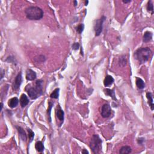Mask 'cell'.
<instances>
[{
    "label": "cell",
    "instance_id": "obj_1",
    "mask_svg": "<svg viewBox=\"0 0 154 154\" xmlns=\"http://www.w3.org/2000/svg\"><path fill=\"white\" fill-rule=\"evenodd\" d=\"M26 18L31 21L41 20L43 17V11L37 6H30L25 10Z\"/></svg>",
    "mask_w": 154,
    "mask_h": 154
},
{
    "label": "cell",
    "instance_id": "obj_2",
    "mask_svg": "<svg viewBox=\"0 0 154 154\" xmlns=\"http://www.w3.org/2000/svg\"><path fill=\"white\" fill-rule=\"evenodd\" d=\"M152 53V52L149 48H140L135 51L134 57L135 59L143 64L149 60Z\"/></svg>",
    "mask_w": 154,
    "mask_h": 154
},
{
    "label": "cell",
    "instance_id": "obj_3",
    "mask_svg": "<svg viewBox=\"0 0 154 154\" xmlns=\"http://www.w3.org/2000/svg\"><path fill=\"white\" fill-rule=\"evenodd\" d=\"M43 83V81L42 79H38L36 81L35 87H30L27 90L28 96L31 99H36L42 95Z\"/></svg>",
    "mask_w": 154,
    "mask_h": 154
},
{
    "label": "cell",
    "instance_id": "obj_4",
    "mask_svg": "<svg viewBox=\"0 0 154 154\" xmlns=\"http://www.w3.org/2000/svg\"><path fill=\"white\" fill-rule=\"evenodd\" d=\"M102 140L101 139L98 135L94 134L92 136V140L90 143V147L93 153L95 154L99 153L102 149Z\"/></svg>",
    "mask_w": 154,
    "mask_h": 154
},
{
    "label": "cell",
    "instance_id": "obj_5",
    "mask_svg": "<svg viewBox=\"0 0 154 154\" xmlns=\"http://www.w3.org/2000/svg\"><path fill=\"white\" fill-rule=\"evenodd\" d=\"M106 19L105 16H102L99 19H97L95 22L94 25V30L95 31V36H99L101 34L103 29V24Z\"/></svg>",
    "mask_w": 154,
    "mask_h": 154
},
{
    "label": "cell",
    "instance_id": "obj_6",
    "mask_svg": "<svg viewBox=\"0 0 154 154\" xmlns=\"http://www.w3.org/2000/svg\"><path fill=\"white\" fill-rule=\"evenodd\" d=\"M111 108L108 104H105L102 105L101 108V116L104 118H108L111 114Z\"/></svg>",
    "mask_w": 154,
    "mask_h": 154
},
{
    "label": "cell",
    "instance_id": "obj_7",
    "mask_svg": "<svg viewBox=\"0 0 154 154\" xmlns=\"http://www.w3.org/2000/svg\"><path fill=\"white\" fill-rule=\"evenodd\" d=\"M22 82V76L21 72H20L18 74V75L16 76L15 78L14 83L13 84V90H18L19 89L21 85Z\"/></svg>",
    "mask_w": 154,
    "mask_h": 154
},
{
    "label": "cell",
    "instance_id": "obj_8",
    "mask_svg": "<svg viewBox=\"0 0 154 154\" xmlns=\"http://www.w3.org/2000/svg\"><path fill=\"white\" fill-rule=\"evenodd\" d=\"M26 79L28 81H33L36 79L37 75L36 72L31 69H28L26 71Z\"/></svg>",
    "mask_w": 154,
    "mask_h": 154
},
{
    "label": "cell",
    "instance_id": "obj_9",
    "mask_svg": "<svg viewBox=\"0 0 154 154\" xmlns=\"http://www.w3.org/2000/svg\"><path fill=\"white\" fill-rule=\"evenodd\" d=\"M16 128H17V130H18L19 134V137L23 142H26V139H27V137H26V134L23 128L21 126H16Z\"/></svg>",
    "mask_w": 154,
    "mask_h": 154
},
{
    "label": "cell",
    "instance_id": "obj_10",
    "mask_svg": "<svg viewBox=\"0 0 154 154\" xmlns=\"http://www.w3.org/2000/svg\"><path fill=\"white\" fill-rule=\"evenodd\" d=\"M56 116L58 120L61 122V123H62L64 121V113L60 107H57L56 110Z\"/></svg>",
    "mask_w": 154,
    "mask_h": 154
},
{
    "label": "cell",
    "instance_id": "obj_11",
    "mask_svg": "<svg viewBox=\"0 0 154 154\" xmlns=\"http://www.w3.org/2000/svg\"><path fill=\"white\" fill-rule=\"evenodd\" d=\"M20 104L22 108L25 107L26 105L29 103V99H28V97L26 96V95L22 94L20 98Z\"/></svg>",
    "mask_w": 154,
    "mask_h": 154
},
{
    "label": "cell",
    "instance_id": "obj_12",
    "mask_svg": "<svg viewBox=\"0 0 154 154\" xmlns=\"http://www.w3.org/2000/svg\"><path fill=\"white\" fill-rule=\"evenodd\" d=\"M19 104V99L18 98L16 97H15V98H12L10 99L8 101V105L11 108H14L17 105H18Z\"/></svg>",
    "mask_w": 154,
    "mask_h": 154
},
{
    "label": "cell",
    "instance_id": "obj_13",
    "mask_svg": "<svg viewBox=\"0 0 154 154\" xmlns=\"http://www.w3.org/2000/svg\"><path fill=\"white\" fill-rule=\"evenodd\" d=\"M152 39V33L150 31H146L144 34L143 41L144 43H148Z\"/></svg>",
    "mask_w": 154,
    "mask_h": 154
},
{
    "label": "cell",
    "instance_id": "obj_14",
    "mask_svg": "<svg viewBox=\"0 0 154 154\" xmlns=\"http://www.w3.org/2000/svg\"><path fill=\"white\" fill-rule=\"evenodd\" d=\"M114 82V78L111 75H107L105 78V79L104 81V84L105 87L110 86L112 85V84Z\"/></svg>",
    "mask_w": 154,
    "mask_h": 154
},
{
    "label": "cell",
    "instance_id": "obj_15",
    "mask_svg": "<svg viewBox=\"0 0 154 154\" xmlns=\"http://www.w3.org/2000/svg\"><path fill=\"white\" fill-rule=\"evenodd\" d=\"M146 97H147L148 99V104L150 107H151V109L152 110H153L154 109V105H153V96L151 92H148L146 93Z\"/></svg>",
    "mask_w": 154,
    "mask_h": 154
},
{
    "label": "cell",
    "instance_id": "obj_16",
    "mask_svg": "<svg viewBox=\"0 0 154 154\" xmlns=\"http://www.w3.org/2000/svg\"><path fill=\"white\" fill-rule=\"evenodd\" d=\"M131 152H132V149H131V148L130 146H122L120 148L119 151V153L120 154H127V153H130Z\"/></svg>",
    "mask_w": 154,
    "mask_h": 154
},
{
    "label": "cell",
    "instance_id": "obj_17",
    "mask_svg": "<svg viewBox=\"0 0 154 154\" xmlns=\"http://www.w3.org/2000/svg\"><path fill=\"white\" fill-rule=\"evenodd\" d=\"M119 65L120 67H124L126 65L127 63V59L125 55H123V56H121L119 58Z\"/></svg>",
    "mask_w": 154,
    "mask_h": 154
},
{
    "label": "cell",
    "instance_id": "obj_18",
    "mask_svg": "<svg viewBox=\"0 0 154 154\" xmlns=\"http://www.w3.org/2000/svg\"><path fill=\"white\" fill-rule=\"evenodd\" d=\"M104 93L106 95H108V96H110V97H111V98L113 99V100L116 101V96H115V92L114 90H111V89H105L104 90Z\"/></svg>",
    "mask_w": 154,
    "mask_h": 154
},
{
    "label": "cell",
    "instance_id": "obj_19",
    "mask_svg": "<svg viewBox=\"0 0 154 154\" xmlns=\"http://www.w3.org/2000/svg\"><path fill=\"white\" fill-rule=\"evenodd\" d=\"M35 148L39 152H42L45 149L43 143L41 141H38L36 143Z\"/></svg>",
    "mask_w": 154,
    "mask_h": 154
},
{
    "label": "cell",
    "instance_id": "obj_20",
    "mask_svg": "<svg viewBox=\"0 0 154 154\" xmlns=\"http://www.w3.org/2000/svg\"><path fill=\"white\" fill-rule=\"evenodd\" d=\"M136 85L138 89H143L145 87V84L142 79L139 78H136Z\"/></svg>",
    "mask_w": 154,
    "mask_h": 154
},
{
    "label": "cell",
    "instance_id": "obj_21",
    "mask_svg": "<svg viewBox=\"0 0 154 154\" xmlns=\"http://www.w3.org/2000/svg\"><path fill=\"white\" fill-rule=\"evenodd\" d=\"M46 59V57H45V56H43V55H39V56H36L34 58V60L37 63L45 62Z\"/></svg>",
    "mask_w": 154,
    "mask_h": 154
},
{
    "label": "cell",
    "instance_id": "obj_22",
    "mask_svg": "<svg viewBox=\"0 0 154 154\" xmlns=\"http://www.w3.org/2000/svg\"><path fill=\"white\" fill-rule=\"evenodd\" d=\"M53 104L54 103L51 101H49L48 102V120L49 122H51V109H52Z\"/></svg>",
    "mask_w": 154,
    "mask_h": 154
},
{
    "label": "cell",
    "instance_id": "obj_23",
    "mask_svg": "<svg viewBox=\"0 0 154 154\" xmlns=\"http://www.w3.org/2000/svg\"><path fill=\"white\" fill-rule=\"evenodd\" d=\"M59 91L60 89L58 88H57L53 91V92L51 94L50 97L51 98L53 99H58V96H59Z\"/></svg>",
    "mask_w": 154,
    "mask_h": 154
},
{
    "label": "cell",
    "instance_id": "obj_24",
    "mask_svg": "<svg viewBox=\"0 0 154 154\" xmlns=\"http://www.w3.org/2000/svg\"><path fill=\"white\" fill-rule=\"evenodd\" d=\"M147 10L148 12L151 13V15L153 14V5L152 1H149L148 2L147 5Z\"/></svg>",
    "mask_w": 154,
    "mask_h": 154
},
{
    "label": "cell",
    "instance_id": "obj_25",
    "mask_svg": "<svg viewBox=\"0 0 154 154\" xmlns=\"http://www.w3.org/2000/svg\"><path fill=\"white\" fill-rule=\"evenodd\" d=\"M84 29V25L83 24H80L77 26V27H76V30L79 34L82 33Z\"/></svg>",
    "mask_w": 154,
    "mask_h": 154
},
{
    "label": "cell",
    "instance_id": "obj_26",
    "mask_svg": "<svg viewBox=\"0 0 154 154\" xmlns=\"http://www.w3.org/2000/svg\"><path fill=\"white\" fill-rule=\"evenodd\" d=\"M27 131L28 132V137H29L30 139V142H31L33 140L34 137H35V133L33 132V131L29 128L28 129Z\"/></svg>",
    "mask_w": 154,
    "mask_h": 154
},
{
    "label": "cell",
    "instance_id": "obj_27",
    "mask_svg": "<svg viewBox=\"0 0 154 154\" xmlns=\"http://www.w3.org/2000/svg\"><path fill=\"white\" fill-rule=\"evenodd\" d=\"M79 47H80V45H79V43H74L72 46V49L73 50H78V49H79Z\"/></svg>",
    "mask_w": 154,
    "mask_h": 154
},
{
    "label": "cell",
    "instance_id": "obj_28",
    "mask_svg": "<svg viewBox=\"0 0 154 154\" xmlns=\"http://www.w3.org/2000/svg\"><path fill=\"white\" fill-rule=\"evenodd\" d=\"M5 61L9 63H14L15 61H16V60H15V58L13 57L10 56V57H8Z\"/></svg>",
    "mask_w": 154,
    "mask_h": 154
},
{
    "label": "cell",
    "instance_id": "obj_29",
    "mask_svg": "<svg viewBox=\"0 0 154 154\" xmlns=\"http://www.w3.org/2000/svg\"><path fill=\"white\" fill-rule=\"evenodd\" d=\"M144 142V138L143 137L138 138L137 139V143L138 144H140V145H143V143Z\"/></svg>",
    "mask_w": 154,
    "mask_h": 154
},
{
    "label": "cell",
    "instance_id": "obj_30",
    "mask_svg": "<svg viewBox=\"0 0 154 154\" xmlns=\"http://www.w3.org/2000/svg\"><path fill=\"white\" fill-rule=\"evenodd\" d=\"M82 153H89V152L86 151V150H85V149H84L82 151Z\"/></svg>",
    "mask_w": 154,
    "mask_h": 154
},
{
    "label": "cell",
    "instance_id": "obj_31",
    "mask_svg": "<svg viewBox=\"0 0 154 154\" xmlns=\"http://www.w3.org/2000/svg\"><path fill=\"white\" fill-rule=\"evenodd\" d=\"M131 1H130V0H129V1H125V0H123V3H125V4L131 3Z\"/></svg>",
    "mask_w": 154,
    "mask_h": 154
},
{
    "label": "cell",
    "instance_id": "obj_32",
    "mask_svg": "<svg viewBox=\"0 0 154 154\" xmlns=\"http://www.w3.org/2000/svg\"><path fill=\"white\" fill-rule=\"evenodd\" d=\"M73 4H74V6L76 7L78 4V2L77 1H73Z\"/></svg>",
    "mask_w": 154,
    "mask_h": 154
},
{
    "label": "cell",
    "instance_id": "obj_33",
    "mask_svg": "<svg viewBox=\"0 0 154 154\" xmlns=\"http://www.w3.org/2000/svg\"><path fill=\"white\" fill-rule=\"evenodd\" d=\"M3 77H4V72H3L2 71L1 72V79H2L3 78Z\"/></svg>",
    "mask_w": 154,
    "mask_h": 154
},
{
    "label": "cell",
    "instance_id": "obj_34",
    "mask_svg": "<svg viewBox=\"0 0 154 154\" xmlns=\"http://www.w3.org/2000/svg\"><path fill=\"white\" fill-rule=\"evenodd\" d=\"M3 107V102H1V111H2Z\"/></svg>",
    "mask_w": 154,
    "mask_h": 154
},
{
    "label": "cell",
    "instance_id": "obj_35",
    "mask_svg": "<svg viewBox=\"0 0 154 154\" xmlns=\"http://www.w3.org/2000/svg\"><path fill=\"white\" fill-rule=\"evenodd\" d=\"M88 3H89V1H85V5H87V4H88Z\"/></svg>",
    "mask_w": 154,
    "mask_h": 154
}]
</instances>
